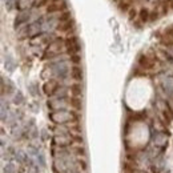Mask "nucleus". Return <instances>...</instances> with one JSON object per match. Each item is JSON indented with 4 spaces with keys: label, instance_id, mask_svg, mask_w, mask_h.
<instances>
[{
    "label": "nucleus",
    "instance_id": "1a4fd4ad",
    "mask_svg": "<svg viewBox=\"0 0 173 173\" xmlns=\"http://www.w3.org/2000/svg\"><path fill=\"white\" fill-rule=\"evenodd\" d=\"M31 16H32V12L31 11H24V12H20L18 16L15 18V21H14V27L16 30L20 28L23 24L28 23V21L31 20Z\"/></svg>",
    "mask_w": 173,
    "mask_h": 173
},
{
    "label": "nucleus",
    "instance_id": "473e14b6",
    "mask_svg": "<svg viewBox=\"0 0 173 173\" xmlns=\"http://www.w3.org/2000/svg\"><path fill=\"white\" fill-rule=\"evenodd\" d=\"M132 173H148V172H145V170H133Z\"/></svg>",
    "mask_w": 173,
    "mask_h": 173
},
{
    "label": "nucleus",
    "instance_id": "9b49d317",
    "mask_svg": "<svg viewBox=\"0 0 173 173\" xmlns=\"http://www.w3.org/2000/svg\"><path fill=\"white\" fill-rule=\"evenodd\" d=\"M15 92V85L14 83L11 81L9 79H5V77H2V95L4 96L5 93L11 95Z\"/></svg>",
    "mask_w": 173,
    "mask_h": 173
},
{
    "label": "nucleus",
    "instance_id": "2f4dec72",
    "mask_svg": "<svg viewBox=\"0 0 173 173\" xmlns=\"http://www.w3.org/2000/svg\"><path fill=\"white\" fill-rule=\"evenodd\" d=\"M48 3V0H37V2H36V7H43V5H46Z\"/></svg>",
    "mask_w": 173,
    "mask_h": 173
},
{
    "label": "nucleus",
    "instance_id": "f03ea898",
    "mask_svg": "<svg viewBox=\"0 0 173 173\" xmlns=\"http://www.w3.org/2000/svg\"><path fill=\"white\" fill-rule=\"evenodd\" d=\"M64 51H67L65 40H63V39H60V37H56L49 46H47L46 51L43 53V59L44 60H53V59L59 57L60 55H63Z\"/></svg>",
    "mask_w": 173,
    "mask_h": 173
},
{
    "label": "nucleus",
    "instance_id": "a878e982",
    "mask_svg": "<svg viewBox=\"0 0 173 173\" xmlns=\"http://www.w3.org/2000/svg\"><path fill=\"white\" fill-rule=\"evenodd\" d=\"M35 159H36V163L39 166H41V168H46V157H44V154L40 152L39 154L35 156Z\"/></svg>",
    "mask_w": 173,
    "mask_h": 173
},
{
    "label": "nucleus",
    "instance_id": "bb28decb",
    "mask_svg": "<svg viewBox=\"0 0 173 173\" xmlns=\"http://www.w3.org/2000/svg\"><path fill=\"white\" fill-rule=\"evenodd\" d=\"M69 60H71V63H73L75 65H77V64H79L80 63V61H81V57L79 56V55H71V57H69Z\"/></svg>",
    "mask_w": 173,
    "mask_h": 173
},
{
    "label": "nucleus",
    "instance_id": "f257e3e1",
    "mask_svg": "<svg viewBox=\"0 0 173 173\" xmlns=\"http://www.w3.org/2000/svg\"><path fill=\"white\" fill-rule=\"evenodd\" d=\"M48 69L51 71V75L55 77L56 80H65L68 75H71V68L69 64L67 63L65 59H59L56 61H52L51 64L48 65Z\"/></svg>",
    "mask_w": 173,
    "mask_h": 173
},
{
    "label": "nucleus",
    "instance_id": "4468645a",
    "mask_svg": "<svg viewBox=\"0 0 173 173\" xmlns=\"http://www.w3.org/2000/svg\"><path fill=\"white\" fill-rule=\"evenodd\" d=\"M71 77L75 81H81L83 80V69L79 65H73L71 68Z\"/></svg>",
    "mask_w": 173,
    "mask_h": 173
},
{
    "label": "nucleus",
    "instance_id": "6ab92c4d",
    "mask_svg": "<svg viewBox=\"0 0 173 173\" xmlns=\"http://www.w3.org/2000/svg\"><path fill=\"white\" fill-rule=\"evenodd\" d=\"M138 18H140V20L143 21V23H147V21H149V20H150V12H149V9L141 8L140 12H138Z\"/></svg>",
    "mask_w": 173,
    "mask_h": 173
},
{
    "label": "nucleus",
    "instance_id": "dca6fc26",
    "mask_svg": "<svg viewBox=\"0 0 173 173\" xmlns=\"http://www.w3.org/2000/svg\"><path fill=\"white\" fill-rule=\"evenodd\" d=\"M28 92H30L31 96H33V97L39 96V95H40V88H39V83H36V81L30 83V84H28Z\"/></svg>",
    "mask_w": 173,
    "mask_h": 173
},
{
    "label": "nucleus",
    "instance_id": "a211bd4d",
    "mask_svg": "<svg viewBox=\"0 0 173 173\" xmlns=\"http://www.w3.org/2000/svg\"><path fill=\"white\" fill-rule=\"evenodd\" d=\"M8 112H9V105H8V103L3 99V100H2V120H3V121L7 120V117L9 116Z\"/></svg>",
    "mask_w": 173,
    "mask_h": 173
},
{
    "label": "nucleus",
    "instance_id": "423d86ee",
    "mask_svg": "<svg viewBox=\"0 0 173 173\" xmlns=\"http://www.w3.org/2000/svg\"><path fill=\"white\" fill-rule=\"evenodd\" d=\"M60 81L56 80V79H49L47 80L46 83H44V85H43V91L46 95H48V96H53L55 93H56V91L60 88Z\"/></svg>",
    "mask_w": 173,
    "mask_h": 173
},
{
    "label": "nucleus",
    "instance_id": "f8f14e48",
    "mask_svg": "<svg viewBox=\"0 0 173 173\" xmlns=\"http://www.w3.org/2000/svg\"><path fill=\"white\" fill-rule=\"evenodd\" d=\"M138 65L143 69H152L154 67V60L152 57L147 56V55H143V56L138 57Z\"/></svg>",
    "mask_w": 173,
    "mask_h": 173
},
{
    "label": "nucleus",
    "instance_id": "20e7f679",
    "mask_svg": "<svg viewBox=\"0 0 173 173\" xmlns=\"http://www.w3.org/2000/svg\"><path fill=\"white\" fill-rule=\"evenodd\" d=\"M48 108L52 112H57V111H68V108H72L71 99H55L51 97L48 100Z\"/></svg>",
    "mask_w": 173,
    "mask_h": 173
},
{
    "label": "nucleus",
    "instance_id": "7c9ffc66",
    "mask_svg": "<svg viewBox=\"0 0 173 173\" xmlns=\"http://www.w3.org/2000/svg\"><path fill=\"white\" fill-rule=\"evenodd\" d=\"M12 4H14V0H5V7H7L8 11L12 9Z\"/></svg>",
    "mask_w": 173,
    "mask_h": 173
},
{
    "label": "nucleus",
    "instance_id": "7ed1b4c3",
    "mask_svg": "<svg viewBox=\"0 0 173 173\" xmlns=\"http://www.w3.org/2000/svg\"><path fill=\"white\" fill-rule=\"evenodd\" d=\"M49 119L56 125H67L76 121V115L72 111H57L49 113Z\"/></svg>",
    "mask_w": 173,
    "mask_h": 173
},
{
    "label": "nucleus",
    "instance_id": "4be33fe9",
    "mask_svg": "<svg viewBox=\"0 0 173 173\" xmlns=\"http://www.w3.org/2000/svg\"><path fill=\"white\" fill-rule=\"evenodd\" d=\"M24 129L21 128L19 124H15L14 127H12V135H14V137L15 138H18V137H21V135H24Z\"/></svg>",
    "mask_w": 173,
    "mask_h": 173
},
{
    "label": "nucleus",
    "instance_id": "393cba45",
    "mask_svg": "<svg viewBox=\"0 0 173 173\" xmlns=\"http://www.w3.org/2000/svg\"><path fill=\"white\" fill-rule=\"evenodd\" d=\"M14 103L16 105H19V104H23L24 103V95L21 93L20 91H18L15 93V96H14Z\"/></svg>",
    "mask_w": 173,
    "mask_h": 173
},
{
    "label": "nucleus",
    "instance_id": "5701e85b",
    "mask_svg": "<svg viewBox=\"0 0 173 173\" xmlns=\"http://www.w3.org/2000/svg\"><path fill=\"white\" fill-rule=\"evenodd\" d=\"M3 173H18V168L14 163H7L3 168Z\"/></svg>",
    "mask_w": 173,
    "mask_h": 173
},
{
    "label": "nucleus",
    "instance_id": "f704fd0d",
    "mask_svg": "<svg viewBox=\"0 0 173 173\" xmlns=\"http://www.w3.org/2000/svg\"><path fill=\"white\" fill-rule=\"evenodd\" d=\"M170 7H172V9H173V0H172V2H170Z\"/></svg>",
    "mask_w": 173,
    "mask_h": 173
},
{
    "label": "nucleus",
    "instance_id": "9d476101",
    "mask_svg": "<svg viewBox=\"0 0 173 173\" xmlns=\"http://www.w3.org/2000/svg\"><path fill=\"white\" fill-rule=\"evenodd\" d=\"M161 43H163L165 47L173 46V25L164 30V33H163V36H161Z\"/></svg>",
    "mask_w": 173,
    "mask_h": 173
},
{
    "label": "nucleus",
    "instance_id": "cd10ccee",
    "mask_svg": "<svg viewBox=\"0 0 173 173\" xmlns=\"http://www.w3.org/2000/svg\"><path fill=\"white\" fill-rule=\"evenodd\" d=\"M164 52H165V55L168 57H170V59H173V46H169V47H165V49H164Z\"/></svg>",
    "mask_w": 173,
    "mask_h": 173
},
{
    "label": "nucleus",
    "instance_id": "6e6552de",
    "mask_svg": "<svg viewBox=\"0 0 173 173\" xmlns=\"http://www.w3.org/2000/svg\"><path fill=\"white\" fill-rule=\"evenodd\" d=\"M152 143H153V145L156 148H164L165 145H166V143H168V136L165 135L164 132H153L152 133Z\"/></svg>",
    "mask_w": 173,
    "mask_h": 173
},
{
    "label": "nucleus",
    "instance_id": "412c9836",
    "mask_svg": "<svg viewBox=\"0 0 173 173\" xmlns=\"http://www.w3.org/2000/svg\"><path fill=\"white\" fill-rule=\"evenodd\" d=\"M71 88V95L73 97H79L80 95H81V92H83V87H81V84H73V85H71L69 87Z\"/></svg>",
    "mask_w": 173,
    "mask_h": 173
},
{
    "label": "nucleus",
    "instance_id": "ddd939ff",
    "mask_svg": "<svg viewBox=\"0 0 173 173\" xmlns=\"http://www.w3.org/2000/svg\"><path fill=\"white\" fill-rule=\"evenodd\" d=\"M32 0H16L15 7L18 8L20 12H24V11H30V8L32 7Z\"/></svg>",
    "mask_w": 173,
    "mask_h": 173
},
{
    "label": "nucleus",
    "instance_id": "0eeeda50",
    "mask_svg": "<svg viewBox=\"0 0 173 173\" xmlns=\"http://www.w3.org/2000/svg\"><path fill=\"white\" fill-rule=\"evenodd\" d=\"M65 47H67V52H68L69 55H76L81 48L80 43H79V39H77L76 36H69L68 39H67Z\"/></svg>",
    "mask_w": 173,
    "mask_h": 173
},
{
    "label": "nucleus",
    "instance_id": "f3484780",
    "mask_svg": "<svg viewBox=\"0 0 173 173\" xmlns=\"http://www.w3.org/2000/svg\"><path fill=\"white\" fill-rule=\"evenodd\" d=\"M47 12H48V15H52V14H56V12L61 14V5H60V3H51V4H48Z\"/></svg>",
    "mask_w": 173,
    "mask_h": 173
},
{
    "label": "nucleus",
    "instance_id": "b1692460",
    "mask_svg": "<svg viewBox=\"0 0 173 173\" xmlns=\"http://www.w3.org/2000/svg\"><path fill=\"white\" fill-rule=\"evenodd\" d=\"M69 20H72L71 19V12H68V11H64V12H61L59 15L57 23H65V21H69Z\"/></svg>",
    "mask_w": 173,
    "mask_h": 173
},
{
    "label": "nucleus",
    "instance_id": "c85d7f7f",
    "mask_svg": "<svg viewBox=\"0 0 173 173\" xmlns=\"http://www.w3.org/2000/svg\"><path fill=\"white\" fill-rule=\"evenodd\" d=\"M159 16H160V12H159L157 9H154L153 12H150V21L157 20V19H159Z\"/></svg>",
    "mask_w": 173,
    "mask_h": 173
},
{
    "label": "nucleus",
    "instance_id": "72a5a7b5",
    "mask_svg": "<svg viewBox=\"0 0 173 173\" xmlns=\"http://www.w3.org/2000/svg\"><path fill=\"white\" fill-rule=\"evenodd\" d=\"M52 3H59V0H52Z\"/></svg>",
    "mask_w": 173,
    "mask_h": 173
},
{
    "label": "nucleus",
    "instance_id": "2eb2a0df",
    "mask_svg": "<svg viewBox=\"0 0 173 173\" xmlns=\"http://www.w3.org/2000/svg\"><path fill=\"white\" fill-rule=\"evenodd\" d=\"M4 67H5V69H7L8 72H14L15 68H16V61L14 59L12 55H7L5 56V60H4Z\"/></svg>",
    "mask_w": 173,
    "mask_h": 173
},
{
    "label": "nucleus",
    "instance_id": "c756f323",
    "mask_svg": "<svg viewBox=\"0 0 173 173\" xmlns=\"http://www.w3.org/2000/svg\"><path fill=\"white\" fill-rule=\"evenodd\" d=\"M136 15H137V11H136L135 8H131V9H129V19L132 20L133 18H136Z\"/></svg>",
    "mask_w": 173,
    "mask_h": 173
},
{
    "label": "nucleus",
    "instance_id": "39448f33",
    "mask_svg": "<svg viewBox=\"0 0 173 173\" xmlns=\"http://www.w3.org/2000/svg\"><path fill=\"white\" fill-rule=\"evenodd\" d=\"M76 140L73 133H68V135H56L52 138L53 147L57 148H65V147H72Z\"/></svg>",
    "mask_w": 173,
    "mask_h": 173
},
{
    "label": "nucleus",
    "instance_id": "aec40b11",
    "mask_svg": "<svg viewBox=\"0 0 173 173\" xmlns=\"http://www.w3.org/2000/svg\"><path fill=\"white\" fill-rule=\"evenodd\" d=\"M72 27H73V23H72V20H69V21H65V23H59L56 30L61 32H69Z\"/></svg>",
    "mask_w": 173,
    "mask_h": 173
}]
</instances>
